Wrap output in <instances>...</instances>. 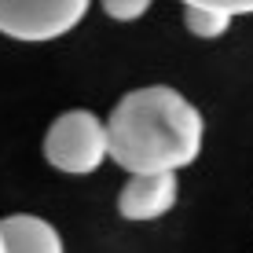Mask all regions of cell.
<instances>
[{
    "label": "cell",
    "instance_id": "ba28073f",
    "mask_svg": "<svg viewBox=\"0 0 253 253\" xmlns=\"http://www.w3.org/2000/svg\"><path fill=\"white\" fill-rule=\"evenodd\" d=\"M184 7H209L235 19V15H253V0H184Z\"/></svg>",
    "mask_w": 253,
    "mask_h": 253
},
{
    "label": "cell",
    "instance_id": "8992f818",
    "mask_svg": "<svg viewBox=\"0 0 253 253\" xmlns=\"http://www.w3.org/2000/svg\"><path fill=\"white\" fill-rule=\"evenodd\" d=\"M184 26L202 41H216L231 30V19L220 11H209V7H184Z\"/></svg>",
    "mask_w": 253,
    "mask_h": 253
},
{
    "label": "cell",
    "instance_id": "9c48e42d",
    "mask_svg": "<svg viewBox=\"0 0 253 253\" xmlns=\"http://www.w3.org/2000/svg\"><path fill=\"white\" fill-rule=\"evenodd\" d=\"M0 253H4V246H0Z\"/></svg>",
    "mask_w": 253,
    "mask_h": 253
},
{
    "label": "cell",
    "instance_id": "52a82bcc",
    "mask_svg": "<svg viewBox=\"0 0 253 253\" xmlns=\"http://www.w3.org/2000/svg\"><path fill=\"white\" fill-rule=\"evenodd\" d=\"M99 4L114 22H136L151 11V0H99Z\"/></svg>",
    "mask_w": 253,
    "mask_h": 253
},
{
    "label": "cell",
    "instance_id": "3957f363",
    "mask_svg": "<svg viewBox=\"0 0 253 253\" xmlns=\"http://www.w3.org/2000/svg\"><path fill=\"white\" fill-rule=\"evenodd\" d=\"M92 0H0V33L11 41H55L88 15Z\"/></svg>",
    "mask_w": 253,
    "mask_h": 253
},
{
    "label": "cell",
    "instance_id": "5b68a950",
    "mask_svg": "<svg viewBox=\"0 0 253 253\" xmlns=\"http://www.w3.org/2000/svg\"><path fill=\"white\" fill-rule=\"evenodd\" d=\"M0 246L4 253H63V239L44 216L15 213L0 220Z\"/></svg>",
    "mask_w": 253,
    "mask_h": 253
},
{
    "label": "cell",
    "instance_id": "7a4b0ae2",
    "mask_svg": "<svg viewBox=\"0 0 253 253\" xmlns=\"http://www.w3.org/2000/svg\"><path fill=\"white\" fill-rule=\"evenodd\" d=\"M44 158L51 169L70 176H88L107 162V121L92 110H66L51 121L44 136Z\"/></svg>",
    "mask_w": 253,
    "mask_h": 253
},
{
    "label": "cell",
    "instance_id": "277c9868",
    "mask_svg": "<svg viewBox=\"0 0 253 253\" xmlns=\"http://www.w3.org/2000/svg\"><path fill=\"white\" fill-rule=\"evenodd\" d=\"M176 195H180L176 172H143V176H132L125 184V191L118 198V213L136 224L158 220L176 206Z\"/></svg>",
    "mask_w": 253,
    "mask_h": 253
},
{
    "label": "cell",
    "instance_id": "6da1fadb",
    "mask_svg": "<svg viewBox=\"0 0 253 253\" xmlns=\"http://www.w3.org/2000/svg\"><path fill=\"white\" fill-rule=\"evenodd\" d=\"M206 118L187 95L169 84L128 92L107 121V158L132 176L180 172L202 154Z\"/></svg>",
    "mask_w": 253,
    "mask_h": 253
}]
</instances>
